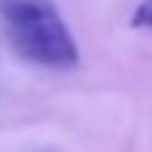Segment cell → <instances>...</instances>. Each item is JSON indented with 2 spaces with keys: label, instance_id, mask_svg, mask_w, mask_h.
<instances>
[{
  "label": "cell",
  "instance_id": "1",
  "mask_svg": "<svg viewBox=\"0 0 152 152\" xmlns=\"http://www.w3.org/2000/svg\"><path fill=\"white\" fill-rule=\"evenodd\" d=\"M0 21L24 61L45 69L77 67V43L51 0H0Z\"/></svg>",
  "mask_w": 152,
  "mask_h": 152
},
{
  "label": "cell",
  "instance_id": "2",
  "mask_svg": "<svg viewBox=\"0 0 152 152\" xmlns=\"http://www.w3.org/2000/svg\"><path fill=\"white\" fill-rule=\"evenodd\" d=\"M131 27H136V29H152V0H142L134 8Z\"/></svg>",
  "mask_w": 152,
  "mask_h": 152
}]
</instances>
